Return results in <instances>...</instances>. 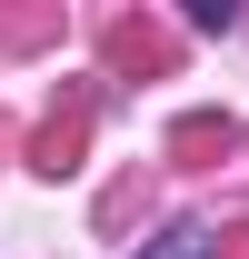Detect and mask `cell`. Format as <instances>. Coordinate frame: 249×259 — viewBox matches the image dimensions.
<instances>
[{
    "label": "cell",
    "mask_w": 249,
    "mask_h": 259,
    "mask_svg": "<svg viewBox=\"0 0 249 259\" xmlns=\"http://www.w3.org/2000/svg\"><path fill=\"white\" fill-rule=\"evenodd\" d=\"M140 259H210V229H199V220H180V229H159Z\"/></svg>",
    "instance_id": "1"
}]
</instances>
